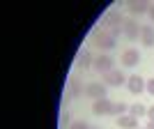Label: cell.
Wrapping results in <instances>:
<instances>
[{"mask_svg": "<svg viewBox=\"0 0 154 129\" xmlns=\"http://www.w3.org/2000/svg\"><path fill=\"white\" fill-rule=\"evenodd\" d=\"M90 44L94 46V49H99L101 53H108V51H113V49H115L117 42H115V37H113L108 30H103V28L97 26L94 30L90 32Z\"/></svg>", "mask_w": 154, "mask_h": 129, "instance_id": "6da1fadb", "label": "cell"}, {"mask_svg": "<svg viewBox=\"0 0 154 129\" xmlns=\"http://www.w3.org/2000/svg\"><path fill=\"white\" fill-rule=\"evenodd\" d=\"M122 26H124V16H122L120 9H108V12L101 16V23H99V28L108 30L113 37L122 35Z\"/></svg>", "mask_w": 154, "mask_h": 129, "instance_id": "7a4b0ae2", "label": "cell"}, {"mask_svg": "<svg viewBox=\"0 0 154 129\" xmlns=\"http://www.w3.org/2000/svg\"><path fill=\"white\" fill-rule=\"evenodd\" d=\"M92 69L97 71V74H108L110 69H115V60L110 58L108 53H99V55H94V62H92Z\"/></svg>", "mask_w": 154, "mask_h": 129, "instance_id": "3957f363", "label": "cell"}, {"mask_svg": "<svg viewBox=\"0 0 154 129\" xmlns=\"http://www.w3.org/2000/svg\"><path fill=\"white\" fill-rule=\"evenodd\" d=\"M78 95H85V88H83V83H81L76 76H71L69 81H67V90H64V106H67L74 97H78Z\"/></svg>", "mask_w": 154, "mask_h": 129, "instance_id": "277c9868", "label": "cell"}, {"mask_svg": "<svg viewBox=\"0 0 154 129\" xmlns=\"http://www.w3.org/2000/svg\"><path fill=\"white\" fill-rule=\"evenodd\" d=\"M106 88H108V85L103 83V81H92V83L85 85V97H90V99H101V97H106Z\"/></svg>", "mask_w": 154, "mask_h": 129, "instance_id": "5b68a950", "label": "cell"}, {"mask_svg": "<svg viewBox=\"0 0 154 129\" xmlns=\"http://www.w3.org/2000/svg\"><path fill=\"white\" fill-rule=\"evenodd\" d=\"M92 113L94 115H113V102H110L108 97H101V99H94L92 104Z\"/></svg>", "mask_w": 154, "mask_h": 129, "instance_id": "8992f818", "label": "cell"}, {"mask_svg": "<svg viewBox=\"0 0 154 129\" xmlns=\"http://www.w3.org/2000/svg\"><path fill=\"white\" fill-rule=\"evenodd\" d=\"M101 78H103V83L108 85V88H117V85H124V83H127L129 76H124L120 69H110L108 74H103Z\"/></svg>", "mask_w": 154, "mask_h": 129, "instance_id": "52a82bcc", "label": "cell"}, {"mask_svg": "<svg viewBox=\"0 0 154 129\" xmlns=\"http://www.w3.org/2000/svg\"><path fill=\"white\" fill-rule=\"evenodd\" d=\"M140 30L143 26H138V21L136 19H124V26H122V35L129 39H138L140 37Z\"/></svg>", "mask_w": 154, "mask_h": 129, "instance_id": "ba28073f", "label": "cell"}, {"mask_svg": "<svg viewBox=\"0 0 154 129\" xmlns=\"http://www.w3.org/2000/svg\"><path fill=\"white\" fill-rule=\"evenodd\" d=\"M92 62H94V55L90 53V49H81L76 53V67L78 69H90Z\"/></svg>", "mask_w": 154, "mask_h": 129, "instance_id": "9c48e42d", "label": "cell"}, {"mask_svg": "<svg viewBox=\"0 0 154 129\" xmlns=\"http://www.w3.org/2000/svg\"><path fill=\"white\" fill-rule=\"evenodd\" d=\"M120 62H122V67H136V64L140 62V53H138V49H127V51L122 53V58H120Z\"/></svg>", "mask_w": 154, "mask_h": 129, "instance_id": "30bf717a", "label": "cell"}, {"mask_svg": "<svg viewBox=\"0 0 154 129\" xmlns=\"http://www.w3.org/2000/svg\"><path fill=\"white\" fill-rule=\"evenodd\" d=\"M149 2H145V0H131V2H127V9L131 16H140V14H147L149 12Z\"/></svg>", "mask_w": 154, "mask_h": 129, "instance_id": "8fae6325", "label": "cell"}, {"mask_svg": "<svg viewBox=\"0 0 154 129\" xmlns=\"http://www.w3.org/2000/svg\"><path fill=\"white\" fill-rule=\"evenodd\" d=\"M127 88L131 95H140L143 90H145V81H143V76H138V74H134V76L127 78Z\"/></svg>", "mask_w": 154, "mask_h": 129, "instance_id": "7c38bea8", "label": "cell"}, {"mask_svg": "<svg viewBox=\"0 0 154 129\" xmlns=\"http://www.w3.org/2000/svg\"><path fill=\"white\" fill-rule=\"evenodd\" d=\"M140 42H143V46H154V26L152 23H147V26H143V30H140Z\"/></svg>", "mask_w": 154, "mask_h": 129, "instance_id": "4fadbf2b", "label": "cell"}, {"mask_svg": "<svg viewBox=\"0 0 154 129\" xmlns=\"http://www.w3.org/2000/svg\"><path fill=\"white\" fill-rule=\"evenodd\" d=\"M117 127H122V129H138V118H134L131 113L120 115V118H117Z\"/></svg>", "mask_w": 154, "mask_h": 129, "instance_id": "5bb4252c", "label": "cell"}, {"mask_svg": "<svg viewBox=\"0 0 154 129\" xmlns=\"http://www.w3.org/2000/svg\"><path fill=\"white\" fill-rule=\"evenodd\" d=\"M129 113H131L134 118H140V115H147V109L138 102V104H134V106H129Z\"/></svg>", "mask_w": 154, "mask_h": 129, "instance_id": "9a60e30c", "label": "cell"}, {"mask_svg": "<svg viewBox=\"0 0 154 129\" xmlns=\"http://www.w3.org/2000/svg\"><path fill=\"white\" fill-rule=\"evenodd\" d=\"M127 111H129V106L124 102H117V104H113V115H127Z\"/></svg>", "mask_w": 154, "mask_h": 129, "instance_id": "2e32d148", "label": "cell"}, {"mask_svg": "<svg viewBox=\"0 0 154 129\" xmlns=\"http://www.w3.org/2000/svg\"><path fill=\"white\" fill-rule=\"evenodd\" d=\"M71 122H74V120H71V113H69V111H62V118H60V129H69Z\"/></svg>", "mask_w": 154, "mask_h": 129, "instance_id": "e0dca14e", "label": "cell"}, {"mask_svg": "<svg viewBox=\"0 0 154 129\" xmlns=\"http://www.w3.org/2000/svg\"><path fill=\"white\" fill-rule=\"evenodd\" d=\"M69 129H90V127H88V122H85V120H74Z\"/></svg>", "mask_w": 154, "mask_h": 129, "instance_id": "ac0fdd59", "label": "cell"}, {"mask_svg": "<svg viewBox=\"0 0 154 129\" xmlns=\"http://www.w3.org/2000/svg\"><path fill=\"white\" fill-rule=\"evenodd\" d=\"M145 90H147V92H149V95H154V76H152V78H149L147 83H145Z\"/></svg>", "mask_w": 154, "mask_h": 129, "instance_id": "d6986e66", "label": "cell"}, {"mask_svg": "<svg viewBox=\"0 0 154 129\" xmlns=\"http://www.w3.org/2000/svg\"><path fill=\"white\" fill-rule=\"evenodd\" d=\"M147 115H149V122H154V106H152V109H147Z\"/></svg>", "mask_w": 154, "mask_h": 129, "instance_id": "ffe728a7", "label": "cell"}, {"mask_svg": "<svg viewBox=\"0 0 154 129\" xmlns=\"http://www.w3.org/2000/svg\"><path fill=\"white\" fill-rule=\"evenodd\" d=\"M147 14H149V19H152V26H154V5L149 7V12H147Z\"/></svg>", "mask_w": 154, "mask_h": 129, "instance_id": "44dd1931", "label": "cell"}, {"mask_svg": "<svg viewBox=\"0 0 154 129\" xmlns=\"http://www.w3.org/2000/svg\"><path fill=\"white\" fill-rule=\"evenodd\" d=\"M145 129H154V122H147V127H145Z\"/></svg>", "mask_w": 154, "mask_h": 129, "instance_id": "7402d4cb", "label": "cell"}, {"mask_svg": "<svg viewBox=\"0 0 154 129\" xmlns=\"http://www.w3.org/2000/svg\"><path fill=\"white\" fill-rule=\"evenodd\" d=\"M90 129H97V127H90Z\"/></svg>", "mask_w": 154, "mask_h": 129, "instance_id": "603a6c76", "label": "cell"}, {"mask_svg": "<svg viewBox=\"0 0 154 129\" xmlns=\"http://www.w3.org/2000/svg\"><path fill=\"white\" fill-rule=\"evenodd\" d=\"M138 129H140V127H138Z\"/></svg>", "mask_w": 154, "mask_h": 129, "instance_id": "cb8c5ba5", "label": "cell"}]
</instances>
